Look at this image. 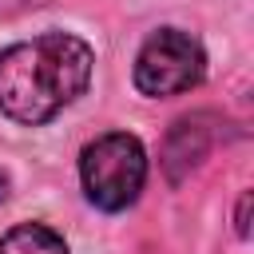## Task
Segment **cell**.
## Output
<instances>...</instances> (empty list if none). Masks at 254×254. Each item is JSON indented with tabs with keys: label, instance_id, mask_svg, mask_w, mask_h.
<instances>
[{
	"label": "cell",
	"instance_id": "obj_3",
	"mask_svg": "<svg viewBox=\"0 0 254 254\" xmlns=\"http://www.w3.org/2000/svg\"><path fill=\"white\" fill-rule=\"evenodd\" d=\"M206 75V52L190 32L159 28L135 56V87L151 99L183 95Z\"/></svg>",
	"mask_w": 254,
	"mask_h": 254
},
{
	"label": "cell",
	"instance_id": "obj_5",
	"mask_svg": "<svg viewBox=\"0 0 254 254\" xmlns=\"http://www.w3.org/2000/svg\"><path fill=\"white\" fill-rule=\"evenodd\" d=\"M0 254H67V242L52 226L24 222V226H12L0 238Z\"/></svg>",
	"mask_w": 254,
	"mask_h": 254
},
{
	"label": "cell",
	"instance_id": "obj_2",
	"mask_svg": "<svg viewBox=\"0 0 254 254\" xmlns=\"http://www.w3.org/2000/svg\"><path fill=\"white\" fill-rule=\"evenodd\" d=\"M83 194L99 210H127L147 183V151L135 135L111 131L83 147L79 159Z\"/></svg>",
	"mask_w": 254,
	"mask_h": 254
},
{
	"label": "cell",
	"instance_id": "obj_6",
	"mask_svg": "<svg viewBox=\"0 0 254 254\" xmlns=\"http://www.w3.org/2000/svg\"><path fill=\"white\" fill-rule=\"evenodd\" d=\"M238 234L242 238L250 234V194H242V202H238Z\"/></svg>",
	"mask_w": 254,
	"mask_h": 254
},
{
	"label": "cell",
	"instance_id": "obj_4",
	"mask_svg": "<svg viewBox=\"0 0 254 254\" xmlns=\"http://www.w3.org/2000/svg\"><path fill=\"white\" fill-rule=\"evenodd\" d=\"M206 127H202V119L194 115V119H179L175 123V131H171V139H167V147H163V167H167V175L179 183L190 167H198V159L206 155Z\"/></svg>",
	"mask_w": 254,
	"mask_h": 254
},
{
	"label": "cell",
	"instance_id": "obj_1",
	"mask_svg": "<svg viewBox=\"0 0 254 254\" xmlns=\"http://www.w3.org/2000/svg\"><path fill=\"white\" fill-rule=\"evenodd\" d=\"M91 48L79 36L48 32L0 52V111L16 123H48L87 91Z\"/></svg>",
	"mask_w": 254,
	"mask_h": 254
}]
</instances>
